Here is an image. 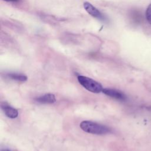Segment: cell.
<instances>
[{
    "instance_id": "6",
    "label": "cell",
    "mask_w": 151,
    "mask_h": 151,
    "mask_svg": "<svg viewBox=\"0 0 151 151\" xmlns=\"http://www.w3.org/2000/svg\"><path fill=\"white\" fill-rule=\"evenodd\" d=\"M35 101L38 103L42 104H51L55 102V97L53 94H45L43 96L37 97Z\"/></svg>"
},
{
    "instance_id": "1",
    "label": "cell",
    "mask_w": 151,
    "mask_h": 151,
    "mask_svg": "<svg viewBox=\"0 0 151 151\" xmlns=\"http://www.w3.org/2000/svg\"><path fill=\"white\" fill-rule=\"evenodd\" d=\"M80 127L83 131L94 134H104L109 133L110 130L108 127L104 125L88 120L83 121L80 123Z\"/></svg>"
},
{
    "instance_id": "2",
    "label": "cell",
    "mask_w": 151,
    "mask_h": 151,
    "mask_svg": "<svg viewBox=\"0 0 151 151\" xmlns=\"http://www.w3.org/2000/svg\"><path fill=\"white\" fill-rule=\"evenodd\" d=\"M79 83L88 91L94 93H99L103 90L101 84L89 77L79 76L77 77Z\"/></svg>"
},
{
    "instance_id": "8",
    "label": "cell",
    "mask_w": 151,
    "mask_h": 151,
    "mask_svg": "<svg viewBox=\"0 0 151 151\" xmlns=\"http://www.w3.org/2000/svg\"><path fill=\"white\" fill-rule=\"evenodd\" d=\"M146 18L149 23L151 25V4L148 6L146 11Z\"/></svg>"
},
{
    "instance_id": "10",
    "label": "cell",
    "mask_w": 151,
    "mask_h": 151,
    "mask_svg": "<svg viewBox=\"0 0 151 151\" xmlns=\"http://www.w3.org/2000/svg\"><path fill=\"white\" fill-rule=\"evenodd\" d=\"M1 151H10V150H8V149H6V150H2Z\"/></svg>"
},
{
    "instance_id": "4",
    "label": "cell",
    "mask_w": 151,
    "mask_h": 151,
    "mask_svg": "<svg viewBox=\"0 0 151 151\" xmlns=\"http://www.w3.org/2000/svg\"><path fill=\"white\" fill-rule=\"evenodd\" d=\"M103 93L106 95L110 96L112 98L116 99L117 100L124 101L126 100V95L120 91H119L116 89L112 88H104L103 90Z\"/></svg>"
},
{
    "instance_id": "7",
    "label": "cell",
    "mask_w": 151,
    "mask_h": 151,
    "mask_svg": "<svg viewBox=\"0 0 151 151\" xmlns=\"http://www.w3.org/2000/svg\"><path fill=\"white\" fill-rule=\"evenodd\" d=\"M8 77L12 80L19 81H25L27 80V77L25 75L18 73H9L8 74Z\"/></svg>"
},
{
    "instance_id": "9",
    "label": "cell",
    "mask_w": 151,
    "mask_h": 151,
    "mask_svg": "<svg viewBox=\"0 0 151 151\" xmlns=\"http://www.w3.org/2000/svg\"><path fill=\"white\" fill-rule=\"evenodd\" d=\"M5 1H7V2H17L18 0H4Z\"/></svg>"
},
{
    "instance_id": "3",
    "label": "cell",
    "mask_w": 151,
    "mask_h": 151,
    "mask_svg": "<svg viewBox=\"0 0 151 151\" xmlns=\"http://www.w3.org/2000/svg\"><path fill=\"white\" fill-rule=\"evenodd\" d=\"M84 8L85 10L92 17L96 18L101 21H104L105 18L103 15L100 12L99 10H98L95 6H94L92 4L88 2H86L83 4Z\"/></svg>"
},
{
    "instance_id": "5",
    "label": "cell",
    "mask_w": 151,
    "mask_h": 151,
    "mask_svg": "<svg viewBox=\"0 0 151 151\" xmlns=\"http://www.w3.org/2000/svg\"><path fill=\"white\" fill-rule=\"evenodd\" d=\"M1 109L4 112L5 114L11 119H15L18 116V110L6 103H2Z\"/></svg>"
}]
</instances>
